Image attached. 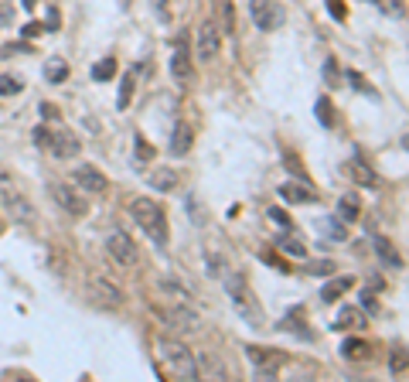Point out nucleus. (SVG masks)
I'll return each mask as SVG.
<instances>
[{"label":"nucleus","instance_id":"obj_30","mask_svg":"<svg viewBox=\"0 0 409 382\" xmlns=\"http://www.w3.org/2000/svg\"><path fill=\"white\" fill-rule=\"evenodd\" d=\"M389 369H392V376H406V345H396V348H392Z\"/></svg>","mask_w":409,"mask_h":382},{"label":"nucleus","instance_id":"obj_41","mask_svg":"<svg viewBox=\"0 0 409 382\" xmlns=\"http://www.w3.org/2000/svg\"><path fill=\"white\" fill-rule=\"evenodd\" d=\"M154 10H157V21H161V24L171 21V7H167V0H154Z\"/></svg>","mask_w":409,"mask_h":382},{"label":"nucleus","instance_id":"obj_6","mask_svg":"<svg viewBox=\"0 0 409 382\" xmlns=\"http://www.w3.org/2000/svg\"><path fill=\"white\" fill-rule=\"evenodd\" d=\"M51 198H55V205H58L62 212H69L72 218H82V215H89V202H85V195H82L76 184L69 188V184L55 181V184H51Z\"/></svg>","mask_w":409,"mask_h":382},{"label":"nucleus","instance_id":"obj_24","mask_svg":"<svg viewBox=\"0 0 409 382\" xmlns=\"http://www.w3.org/2000/svg\"><path fill=\"white\" fill-rule=\"evenodd\" d=\"M338 218H341V222H358V218H362L358 195H345V198L338 202Z\"/></svg>","mask_w":409,"mask_h":382},{"label":"nucleus","instance_id":"obj_10","mask_svg":"<svg viewBox=\"0 0 409 382\" xmlns=\"http://www.w3.org/2000/svg\"><path fill=\"white\" fill-rule=\"evenodd\" d=\"M106 253L113 256V263H120V266H137V243L126 236V232H113L110 239H106Z\"/></svg>","mask_w":409,"mask_h":382},{"label":"nucleus","instance_id":"obj_1","mask_svg":"<svg viewBox=\"0 0 409 382\" xmlns=\"http://www.w3.org/2000/svg\"><path fill=\"white\" fill-rule=\"evenodd\" d=\"M157 358L167 379H181V382H195L198 379V362L188 351V345L177 338H157Z\"/></svg>","mask_w":409,"mask_h":382},{"label":"nucleus","instance_id":"obj_32","mask_svg":"<svg viewBox=\"0 0 409 382\" xmlns=\"http://www.w3.org/2000/svg\"><path fill=\"white\" fill-rule=\"evenodd\" d=\"M382 14H389V17H403L406 14V7H403V0H372Z\"/></svg>","mask_w":409,"mask_h":382},{"label":"nucleus","instance_id":"obj_16","mask_svg":"<svg viewBox=\"0 0 409 382\" xmlns=\"http://www.w3.org/2000/svg\"><path fill=\"white\" fill-rule=\"evenodd\" d=\"M211 7H215V28L222 31V35H236V3L232 0H211Z\"/></svg>","mask_w":409,"mask_h":382},{"label":"nucleus","instance_id":"obj_42","mask_svg":"<svg viewBox=\"0 0 409 382\" xmlns=\"http://www.w3.org/2000/svg\"><path fill=\"white\" fill-rule=\"evenodd\" d=\"M270 218H273L277 225H284V229H290V215H286L284 209H270Z\"/></svg>","mask_w":409,"mask_h":382},{"label":"nucleus","instance_id":"obj_8","mask_svg":"<svg viewBox=\"0 0 409 382\" xmlns=\"http://www.w3.org/2000/svg\"><path fill=\"white\" fill-rule=\"evenodd\" d=\"M89 297H92V304H99L106 311H116L123 304V290L113 280H106V277H92L89 280Z\"/></svg>","mask_w":409,"mask_h":382},{"label":"nucleus","instance_id":"obj_40","mask_svg":"<svg viewBox=\"0 0 409 382\" xmlns=\"http://www.w3.org/2000/svg\"><path fill=\"white\" fill-rule=\"evenodd\" d=\"M31 140H35V147H48L51 130H48V127H35V137H31Z\"/></svg>","mask_w":409,"mask_h":382},{"label":"nucleus","instance_id":"obj_22","mask_svg":"<svg viewBox=\"0 0 409 382\" xmlns=\"http://www.w3.org/2000/svg\"><path fill=\"white\" fill-rule=\"evenodd\" d=\"M372 246H375V253L382 256V263H385V266H392V270H399V266H403V256L392 250V243H389L385 236H375V239H372Z\"/></svg>","mask_w":409,"mask_h":382},{"label":"nucleus","instance_id":"obj_36","mask_svg":"<svg viewBox=\"0 0 409 382\" xmlns=\"http://www.w3.org/2000/svg\"><path fill=\"white\" fill-rule=\"evenodd\" d=\"M331 270H334V263H331V259H321V263H311V266H307V273H311V277H327Z\"/></svg>","mask_w":409,"mask_h":382},{"label":"nucleus","instance_id":"obj_28","mask_svg":"<svg viewBox=\"0 0 409 382\" xmlns=\"http://www.w3.org/2000/svg\"><path fill=\"white\" fill-rule=\"evenodd\" d=\"M147 161H154V147H150L143 137H137V140H133V164H137V168H147Z\"/></svg>","mask_w":409,"mask_h":382},{"label":"nucleus","instance_id":"obj_38","mask_svg":"<svg viewBox=\"0 0 409 382\" xmlns=\"http://www.w3.org/2000/svg\"><path fill=\"white\" fill-rule=\"evenodd\" d=\"M184 205H188V212H191V222H195V225H202V209H198V198H195V195H188V202H184Z\"/></svg>","mask_w":409,"mask_h":382},{"label":"nucleus","instance_id":"obj_3","mask_svg":"<svg viewBox=\"0 0 409 382\" xmlns=\"http://www.w3.org/2000/svg\"><path fill=\"white\" fill-rule=\"evenodd\" d=\"M225 290H229V300H232V307H236V314L249 321L252 328H259L263 321H266V314H263V307H259V297L252 294V287H249V280H245L243 273H232V277H225Z\"/></svg>","mask_w":409,"mask_h":382},{"label":"nucleus","instance_id":"obj_15","mask_svg":"<svg viewBox=\"0 0 409 382\" xmlns=\"http://www.w3.org/2000/svg\"><path fill=\"white\" fill-rule=\"evenodd\" d=\"M3 205H7L10 218H17L21 225H31V222H35V209H31V202H28L24 195H17V191H3Z\"/></svg>","mask_w":409,"mask_h":382},{"label":"nucleus","instance_id":"obj_19","mask_svg":"<svg viewBox=\"0 0 409 382\" xmlns=\"http://www.w3.org/2000/svg\"><path fill=\"white\" fill-rule=\"evenodd\" d=\"M191 144H195V133H191V127H188V123H174L167 150H171L174 157H181V154H188V150H191Z\"/></svg>","mask_w":409,"mask_h":382},{"label":"nucleus","instance_id":"obj_43","mask_svg":"<svg viewBox=\"0 0 409 382\" xmlns=\"http://www.w3.org/2000/svg\"><path fill=\"white\" fill-rule=\"evenodd\" d=\"M348 83L355 85V89H358V92H372V89H368V85L362 83V76H358V72H348Z\"/></svg>","mask_w":409,"mask_h":382},{"label":"nucleus","instance_id":"obj_27","mask_svg":"<svg viewBox=\"0 0 409 382\" xmlns=\"http://www.w3.org/2000/svg\"><path fill=\"white\" fill-rule=\"evenodd\" d=\"M341 355H345L348 362H358V358H365V355H368V341H362V338H348L345 345H341Z\"/></svg>","mask_w":409,"mask_h":382},{"label":"nucleus","instance_id":"obj_25","mask_svg":"<svg viewBox=\"0 0 409 382\" xmlns=\"http://www.w3.org/2000/svg\"><path fill=\"white\" fill-rule=\"evenodd\" d=\"M300 314H304V311H300V307H293V311H290V314H286L284 321H280V331H293V335H297V338L311 341V338H314V335H311V331H307V328H300Z\"/></svg>","mask_w":409,"mask_h":382},{"label":"nucleus","instance_id":"obj_44","mask_svg":"<svg viewBox=\"0 0 409 382\" xmlns=\"http://www.w3.org/2000/svg\"><path fill=\"white\" fill-rule=\"evenodd\" d=\"M10 3H0V28H7V21H10Z\"/></svg>","mask_w":409,"mask_h":382},{"label":"nucleus","instance_id":"obj_11","mask_svg":"<svg viewBox=\"0 0 409 382\" xmlns=\"http://www.w3.org/2000/svg\"><path fill=\"white\" fill-rule=\"evenodd\" d=\"M157 314H161V321L171 331H195V328H198V314H195L191 307H184L181 300H177V307H164Z\"/></svg>","mask_w":409,"mask_h":382},{"label":"nucleus","instance_id":"obj_12","mask_svg":"<svg viewBox=\"0 0 409 382\" xmlns=\"http://www.w3.org/2000/svg\"><path fill=\"white\" fill-rule=\"evenodd\" d=\"M72 184H76L79 191H89V195H103V191L110 188L106 174L96 171V168H89V164H79V168L72 171Z\"/></svg>","mask_w":409,"mask_h":382},{"label":"nucleus","instance_id":"obj_23","mask_svg":"<svg viewBox=\"0 0 409 382\" xmlns=\"http://www.w3.org/2000/svg\"><path fill=\"white\" fill-rule=\"evenodd\" d=\"M44 79H48V83H55V85H62L65 79H69V62H65V58H58V55H55V58H48V62H44Z\"/></svg>","mask_w":409,"mask_h":382},{"label":"nucleus","instance_id":"obj_2","mask_svg":"<svg viewBox=\"0 0 409 382\" xmlns=\"http://www.w3.org/2000/svg\"><path fill=\"white\" fill-rule=\"evenodd\" d=\"M130 218L140 225V232L154 243V246H167V215L157 202L150 198H133L130 202Z\"/></svg>","mask_w":409,"mask_h":382},{"label":"nucleus","instance_id":"obj_45","mask_svg":"<svg viewBox=\"0 0 409 382\" xmlns=\"http://www.w3.org/2000/svg\"><path fill=\"white\" fill-rule=\"evenodd\" d=\"M48 28H51V31H55V28H58V10H55V7H51V10H48Z\"/></svg>","mask_w":409,"mask_h":382},{"label":"nucleus","instance_id":"obj_33","mask_svg":"<svg viewBox=\"0 0 409 382\" xmlns=\"http://www.w3.org/2000/svg\"><path fill=\"white\" fill-rule=\"evenodd\" d=\"M24 89V83L17 76H0V96H17Z\"/></svg>","mask_w":409,"mask_h":382},{"label":"nucleus","instance_id":"obj_29","mask_svg":"<svg viewBox=\"0 0 409 382\" xmlns=\"http://www.w3.org/2000/svg\"><path fill=\"white\" fill-rule=\"evenodd\" d=\"M113 76H116V58H103V62L92 65V79L96 83H110Z\"/></svg>","mask_w":409,"mask_h":382},{"label":"nucleus","instance_id":"obj_21","mask_svg":"<svg viewBox=\"0 0 409 382\" xmlns=\"http://www.w3.org/2000/svg\"><path fill=\"white\" fill-rule=\"evenodd\" d=\"M147 181H150V188H157V191H174V188L181 184L177 171H171V168H154Z\"/></svg>","mask_w":409,"mask_h":382},{"label":"nucleus","instance_id":"obj_17","mask_svg":"<svg viewBox=\"0 0 409 382\" xmlns=\"http://www.w3.org/2000/svg\"><path fill=\"white\" fill-rule=\"evenodd\" d=\"M365 324H368L365 314H362L358 307H348V304H345V307L338 311V318H334L331 328H334V331H362Z\"/></svg>","mask_w":409,"mask_h":382},{"label":"nucleus","instance_id":"obj_34","mask_svg":"<svg viewBox=\"0 0 409 382\" xmlns=\"http://www.w3.org/2000/svg\"><path fill=\"white\" fill-rule=\"evenodd\" d=\"M130 99H133V72H126L123 76V85H120V110L130 106Z\"/></svg>","mask_w":409,"mask_h":382},{"label":"nucleus","instance_id":"obj_39","mask_svg":"<svg viewBox=\"0 0 409 382\" xmlns=\"http://www.w3.org/2000/svg\"><path fill=\"white\" fill-rule=\"evenodd\" d=\"M324 83L327 85H338L341 79H338V65H334V58H327L324 62Z\"/></svg>","mask_w":409,"mask_h":382},{"label":"nucleus","instance_id":"obj_35","mask_svg":"<svg viewBox=\"0 0 409 382\" xmlns=\"http://www.w3.org/2000/svg\"><path fill=\"white\" fill-rule=\"evenodd\" d=\"M161 290H164V294H171L174 300H181V304L188 300V290H184L181 284H174V280H161Z\"/></svg>","mask_w":409,"mask_h":382},{"label":"nucleus","instance_id":"obj_9","mask_svg":"<svg viewBox=\"0 0 409 382\" xmlns=\"http://www.w3.org/2000/svg\"><path fill=\"white\" fill-rule=\"evenodd\" d=\"M218 48H222V31L215 28L211 17H204L202 24H198V42H195V51H198L202 62H211V58L218 55Z\"/></svg>","mask_w":409,"mask_h":382},{"label":"nucleus","instance_id":"obj_18","mask_svg":"<svg viewBox=\"0 0 409 382\" xmlns=\"http://www.w3.org/2000/svg\"><path fill=\"white\" fill-rule=\"evenodd\" d=\"M345 171H348V177H351L358 188H375V184H378V174L368 168L365 161H358V157H351V161L345 164Z\"/></svg>","mask_w":409,"mask_h":382},{"label":"nucleus","instance_id":"obj_5","mask_svg":"<svg viewBox=\"0 0 409 382\" xmlns=\"http://www.w3.org/2000/svg\"><path fill=\"white\" fill-rule=\"evenodd\" d=\"M249 14H252V24L259 31H277L286 21V10L277 0H249Z\"/></svg>","mask_w":409,"mask_h":382},{"label":"nucleus","instance_id":"obj_26","mask_svg":"<svg viewBox=\"0 0 409 382\" xmlns=\"http://www.w3.org/2000/svg\"><path fill=\"white\" fill-rule=\"evenodd\" d=\"M314 116H317V123H321V127H327V130L338 123V116H334V106H331V99H327V96H321V99L314 103Z\"/></svg>","mask_w":409,"mask_h":382},{"label":"nucleus","instance_id":"obj_13","mask_svg":"<svg viewBox=\"0 0 409 382\" xmlns=\"http://www.w3.org/2000/svg\"><path fill=\"white\" fill-rule=\"evenodd\" d=\"M48 150H51L58 161H72V157H79L82 144H79V137H76V133H69V130H51Z\"/></svg>","mask_w":409,"mask_h":382},{"label":"nucleus","instance_id":"obj_7","mask_svg":"<svg viewBox=\"0 0 409 382\" xmlns=\"http://www.w3.org/2000/svg\"><path fill=\"white\" fill-rule=\"evenodd\" d=\"M171 76L177 83H191L195 79V65H191V44H188V35L181 31L174 38V55H171Z\"/></svg>","mask_w":409,"mask_h":382},{"label":"nucleus","instance_id":"obj_31","mask_svg":"<svg viewBox=\"0 0 409 382\" xmlns=\"http://www.w3.org/2000/svg\"><path fill=\"white\" fill-rule=\"evenodd\" d=\"M277 250H284V253H290V256H300V259L307 256V246H304L300 239H293V236H280V239H277Z\"/></svg>","mask_w":409,"mask_h":382},{"label":"nucleus","instance_id":"obj_37","mask_svg":"<svg viewBox=\"0 0 409 382\" xmlns=\"http://www.w3.org/2000/svg\"><path fill=\"white\" fill-rule=\"evenodd\" d=\"M327 10H331V17L334 21H345V14H348V7H345V0H324Z\"/></svg>","mask_w":409,"mask_h":382},{"label":"nucleus","instance_id":"obj_46","mask_svg":"<svg viewBox=\"0 0 409 382\" xmlns=\"http://www.w3.org/2000/svg\"><path fill=\"white\" fill-rule=\"evenodd\" d=\"M21 3H24V10H35L38 7V0H21Z\"/></svg>","mask_w":409,"mask_h":382},{"label":"nucleus","instance_id":"obj_4","mask_svg":"<svg viewBox=\"0 0 409 382\" xmlns=\"http://www.w3.org/2000/svg\"><path fill=\"white\" fill-rule=\"evenodd\" d=\"M245 358L256 369L259 379H277V372L286 365V351L280 348H259V345H245Z\"/></svg>","mask_w":409,"mask_h":382},{"label":"nucleus","instance_id":"obj_20","mask_svg":"<svg viewBox=\"0 0 409 382\" xmlns=\"http://www.w3.org/2000/svg\"><path fill=\"white\" fill-rule=\"evenodd\" d=\"M351 284H355L351 277H334V280H327L324 287H321V300H324V304L341 300L345 294H348V290H351Z\"/></svg>","mask_w":409,"mask_h":382},{"label":"nucleus","instance_id":"obj_14","mask_svg":"<svg viewBox=\"0 0 409 382\" xmlns=\"http://www.w3.org/2000/svg\"><path fill=\"white\" fill-rule=\"evenodd\" d=\"M280 198H284L286 205H311L317 198V191L307 181H284L280 184Z\"/></svg>","mask_w":409,"mask_h":382}]
</instances>
